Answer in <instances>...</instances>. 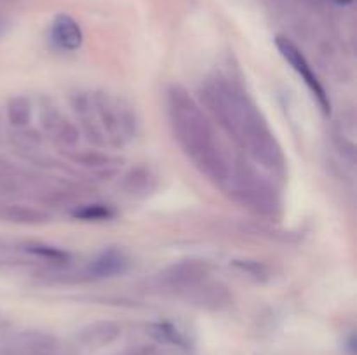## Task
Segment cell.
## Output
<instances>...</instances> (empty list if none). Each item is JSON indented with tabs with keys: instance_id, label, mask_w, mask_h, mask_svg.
<instances>
[{
	"instance_id": "ffe728a7",
	"label": "cell",
	"mask_w": 357,
	"mask_h": 355,
	"mask_svg": "<svg viewBox=\"0 0 357 355\" xmlns=\"http://www.w3.org/2000/svg\"><path fill=\"white\" fill-rule=\"evenodd\" d=\"M126 355H162L157 347H149V345H143V347H136L132 350H129Z\"/></svg>"
},
{
	"instance_id": "ba28073f",
	"label": "cell",
	"mask_w": 357,
	"mask_h": 355,
	"mask_svg": "<svg viewBox=\"0 0 357 355\" xmlns=\"http://www.w3.org/2000/svg\"><path fill=\"white\" fill-rule=\"evenodd\" d=\"M40 125L45 134L61 148H73L80 138V131L54 104H44L40 110Z\"/></svg>"
},
{
	"instance_id": "7a4b0ae2",
	"label": "cell",
	"mask_w": 357,
	"mask_h": 355,
	"mask_svg": "<svg viewBox=\"0 0 357 355\" xmlns=\"http://www.w3.org/2000/svg\"><path fill=\"white\" fill-rule=\"evenodd\" d=\"M167 117L174 139L199 173L225 190L236 160L220 141L213 120L185 87L171 86L166 94Z\"/></svg>"
},
{
	"instance_id": "6da1fadb",
	"label": "cell",
	"mask_w": 357,
	"mask_h": 355,
	"mask_svg": "<svg viewBox=\"0 0 357 355\" xmlns=\"http://www.w3.org/2000/svg\"><path fill=\"white\" fill-rule=\"evenodd\" d=\"M199 104L253 164L272 176L284 178L288 164L281 143L260 108L239 84L223 75L206 80L199 93Z\"/></svg>"
},
{
	"instance_id": "8992f818",
	"label": "cell",
	"mask_w": 357,
	"mask_h": 355,
	"mask_svg": "<svg viewBox=\"0 0 357 355\" xmlns=\"http://www.w3.org/2000/svg\"><path fill=\"white\" fill-rule=\"evenodd\" d=\"M275 45H278L282 58L291 65V68L298 73L300 79H302L303 82H305V86L309 87V90L312 93V96L316 97L321 110H323L324 113H330L331 103H330V97H328L326 94V89L323 87L319 77L316 75L312 65H310L309 59L305 58V54L300 51L298 45H296L293 40H289L288 37H282V35H279V37L275 38Z\"/></svg>"
},
{
	"instance_id": "52a82bcc",
	"label": "cell",
	"mask_w": 357,
	"mask_h": 355,
	"mask_svg": "<svg viewBox=\"0 0 357 355\" xmlns=\"http://www.w3.org/2000/svg\"><path fill=\"white\" fill-rule=\"evenodd\" d=\"M2 355H65L58 338L44 331H21L7 338Z\"/></svg>"
},
{
	"instance_id": "5bb4252c",
	"label": "cell",
	"mask_w": 357,
	"mask_h": 355,
	"mask_svg": "<svg viewBox=\"0 0 357 355\" xmlns=\"http://www.w3.org/2000/svg\"><path fill=\"white\" fill-rule=\"evenodd\" d=\"M122 187L129 195L139 197V195L150 194L155 188V178H153L152 171L146 167H132L124 176Z\"/></svg>"
},
{
	"instance_id": "30bf717a",
	"label": "cell",
	"mask_w": 357,
	"mask_h": 355,
	"mask_svg": "<svg viewBox=\"0 0 357 355\" xmlns=\"http://www.w3.org/2000/svg\"><path fill=\"white\" fill-rule=\"evenodd\" d=\"M121 334L122 327L115 320H94L79 331L77 341L86 350H101L114 343Z\"/></svg>"
},
{
	"instance_id": "277c9868",
	"label": "cell",
	"mask_w": 357,
	"mask_h": 355,
	"mask_svg": "<svg viewBox=\"0 0 357 355\" xmlns=\"http://www.w3.org/2000/svg\"><path fill=\"white\" fill-rule=\"evenodd\" d=\"M98 127L108 146H124L138 132V118L131 104L105 90L91 94Z\"/></svg>"
},
{
	"instance_id": "4fadbf2b",
	"label": "cell",
	"mask_w": 357,
	"mask_h": 355,
	"mask_svg": "<svg viewBox=\"0 0 357 355\" xmlns=\"http://www.w3.org/2000/svg\"><path fill=\"white\" fill-rule=\"evenodd\" d=\"M0 219L14 225L37 226L44 225L51 219V214L40 207L26 204H0Z\"/></svg>"
},
{
	"instance_id": "5b68a950",
	"label": "cell",
	"mask_w": 357,
	"mask_h": 355,
	"mask_svg": "<svg viewBox=\"0 0 357 355\" xmlns=\"http://www.w3.org/2000/svg\"><path fill=\"white\" fill-rule=\"evenodd\" d=\"M209 271H211V267H209L208 261L181 260L159 271L153 282H155L157 289H160V291L176 292V294L181 296L188 289L197 285L199 282L206 281L209 277Z\"/></svg>"
},
{
	"instance_id": "44dd1931",
	"label": "cell",
	"mask_w": 357,
	"mask_h": 355,
	"mask_svg": "<svg viewBox=\"0 0 357 355\" xmlns=\"http://www.w3.org/2000/svg\"><path fill=\"white\" fill-rule=\"evenodd\" d=\"M3 326H6V320H3V317L2 315H0V329H2V327Z\"/></svg>"
},
{
	"instance_id": "2e32d148",
	"label": "cell",
	"mask_w": 357,
	"mask_h": 355,
	"mask_svg": "<svg viewBox=\"0 0 357 355\" xmlns=\"http://www.w3.org/2000/svg\"><path fill=\"white\" fill-rule=\"evenodd\" d=\"M24 251H26L30 256L38 258V260L45 261V263L52 265V267H63L70 261V253L65 249H59V247L47 246V244L40 242H30L24 246Z\"/></svg>"
},
{
	"instance_id": "603a6c76",
	"label": "cell",
	"mask_w": 357,
	"mask_h": 355,
	"mask_svg": "<svg viewBox=\"0 0 357 355\" xmlns=\"http://www.w3.org/2000/svg\"><path fill=\"white\" fill-rule=\"evenodd\" d=\"M337 2H338V3H351L352 0H337Z\"/></svg>"
},
{
	"instance_id": "7402d4cb",
	"label": "cell",
	"mask_w": 357,
	"mask_h": 355,
	"mask_svg": "<svg viewBox=\"0 0 357 355\" xmlns=\"http://www.w3.org/2000/svg\"><path fill=\"white\" fill-rule=\"evenodd\" d=\"M2 30H3V19L2 16H0V33H2Z\"/></svg>"
},
{
	"instance_id": "9c48e42d",
	"label": "cell",
	"mask_w": 357,
	"mask_h": 355,
	"mask_svg": "<svg viewBox=\"0 0 357 355\" xmlns=\"http://www.w3.org/2000/svg\"><path fill=\"white\" fill-rule=\"evenodd\" d=\"M181 296L192 305L206 310H223L232 305L234 301V294L230 292V289L223 282L209 281V277L188 289Z\"/></svg>"
},
{
	"instance_id": "7c38bea8",
	"label": "cell",
	"mask_w": 357,
	"mask_h": 355,
	"mask_svg": "<svg viewBox=\"0 0 357 355\" xmlns=\"http://www.w3.org/2000/svg\"><path fill=\"white\" fill-rule=\"evenodd\" d=\"M51 40L61 51H77L82 45L84 35L79 23L68 14H59L51 24Z\"/></svg>"
},
{
	"instance_id": "3957f363",
	"label": "cell",
	"mask_w": 357,
	"mask_h": 355,
	"mask_svg": "<svg viewBox=\"0 0 357 355\" xmlns=\"http://www.w3.org/2000/svg\"><path fill=\"white\" fill-rule=\"evenodd\" d=\"M223 191L257 214L275 218L281 212V197L274 183L261 176L253 164L244 160H236L232 176Z\"/></svg>"
},
{
	"instance_id": "e0dca14e",
	"label": "cell",
	"mask_w": 357,
	"mask_h": 355,
	"mask_svg": "<svg viewBox=\"0 0 357 355\" xmlns=\"http://www.w3.org/2000/svg\"><path fill=\"white\" fill-rule=\"evenodd\" d=\"M33 117V106L26 96H14L7 103V118L14 127H24L31 122Z\"/></svg>"
},
{
	"instance_id": "d6986e66",
	"label": "cell",
	"mask_w": 357,
	"mask_h": 355,
	"mask_svg": "<svg viewBox=\"0 0 357 355\" xmlns=\"http://www.w3.org/2000/svg\"><path fill=\"white\" fill-rule=\"evenodd\" d=\"M237 267H239L243 271H246V274L255 275L258 281H260V278L267 274V270H265L264 265L255 263V261H246V263H244V261H241V263H237Z\"/></svg>"
},
{
	"instance_id": "ac0fdd59",
	"label": "cell",
	"mask_w": 357,
	"mask_h": 355,
	"mask_svg": "<svg viewBox=\"0 0 357 355\" xmlns=\"http://www.w3.org/2000/svg\"><path fill=\"white\" fill-rule=\"evenodd\" d=\"M77 219H82V221H107V219L115 218V211L112 209V205L108 204H87L82 207L77 209L73 212Z\"/></svg>"
},
{
	"instance_id": "8fae6325",
	"label": "cell",
	"mask_w": 357,
	"mask_h": 355,
	"mask_svg": "<svg viewBox=\"0 0 357 355\" xmlns=\"http://www.w3.org/2000/svg\"><path fill=\"white\" fill-rule=\"evenodd\" d=\"M129 256L122 249L110 247L98 254L87 265L86 275L89 278H112L126 274L129 270Z\"/></svg>"
},
{
	"instance_id": "9a60e30c",
	"label": "cell",
	"mask_w": 357,
	"mask_h": 355,
	"mask_svg": "<svg viewBox=\"0 0 357 355\" xmlns=\"http://www.w3.org/2000/svg\"><path fill=\"white\" fill-rule=\"evenodd\" d=\"M149 333L155 338L159 343L173 345V347L188 348L190 341H188L187 334L173 322H155L149 327Z\"/></svg>"
}]
</instances>
